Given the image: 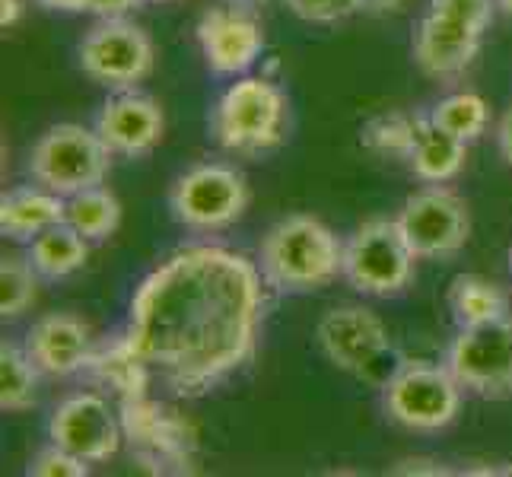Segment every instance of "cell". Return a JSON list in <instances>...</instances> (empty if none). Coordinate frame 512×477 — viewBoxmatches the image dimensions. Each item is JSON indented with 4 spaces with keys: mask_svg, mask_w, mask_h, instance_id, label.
<instances>
[{
    "mask_svg": "<svg viewBox=\"0 0 512 477\" xmlns=\"http://www.w3.org/2000/svg\"><path fill=\"white\" fill-rule=\"evenodd\" d=\"M144 4H169V0H144Z\"/></svg>",
    "mask_w": 512,
    "mask_h": 477,
    "instance_id": "d590c367",
    "label": "cell"
},
{
    "mask_svg": "<svg viewBox=\"0 0 512 477\" xmlns=\"http://www.w3.org/2000/svg\"><path fill=\"white\" fill-rule=\"evenodd\" d=\"M90 366L96 369V376L102 382H109L121 398H140L147 395V385L153 379V373L147 369V363L137 357V353L128 347L125 334L102 353H93Z\"/></svg>",
    "mask_w": 512,
    "mask_h": 477,
    "instance_id": "cb8c5ba5",
    "label": "cell"
},
{
    "mask_svg": "<svg viewBox=\"0 0 512 477\" xmlns=\"http://www.w3.org/2000/svg\"><path fill=\"white\" fill-rule=\"evenodd\" d=\"M112 169V150L102 144L96 128L74 121L51 125L29 153V175L35 185L70 198V194L105 185Z\"/></svg>",
    "mask_w": 512,
    "mask_h": 477,
    "instance_id": "8992f818",
    "label": "cell"
},
{
    "mask_svg": "<svg viewBox=\"0 0 512 477\" xmlns=\"http://www.w3.org/2000/svg\"><path fill=\"white\" fill-rule=\"evenodd\" d=\"M446 366L471 395L487 401L512 398V315L458 328Z\"/></svg>",
    "mask_w": 512,
    "mask_h": 477,
    "instance_id": "30bf717a",
    "label": "cell"
},
{
    "mask_svg": "<svg viewBox=\"0 0 512 477\" xmlns=\"http://www.w3.org/2000/svg\"><path fill=\"white\" fill-rule=\"evenodd\" d=\"M140 4H144V0H90V13L102 16V20H112V16H125L128 10Z\"/></svg>",
    "mask_w": 512,
    "mask_h": 477,
    "instance_id": "f546056e",
    "label": "cell"
},
{
    "mask_svg": "<svg viewBox=\"0 0 512 477\" xmlns=\"http://www.w3.org/2000/svg\"><path fill=\"white\" fill-rule=\"evenodd\" d=\"M414 128H417V115L392 112V115H379L373 121H366L360 131V140L366 150H373L379 156L408 159V153L414 147Z\"/></svg>",
    "mask_w": 512,
    "mask_h": 477,
    "instance_id": "4316f807",
    "label": "cell"
},
{
    "mask_svg": "<svg viewBox=\"0 0 512 477\" xmlns=\"http://www.w3.org/2000/svg\"><path fill=\"white\" fill-rule=\"evenodd\" d=\"M462 382L449 366L404 360L398 373L382 385V408L388 420L414 433L446 430L462 408Z\"/></svg>",
    "mask_w": 512,
    "mask_h": 477,
    "instance_id": "52a82bcc",
    "label": "cell"
},
{
    "mask_svg": "<svg viewBox=\"0 0 512 477\" xmlns=\"http://www.w3.org/2000/svg\"><path fill=\"white\" fill-rule=\"evenodd\" d=\"M245 207H249V185L242 172L223 163L191 166L169 191L172 217L194 233H217L233 226Z\"/></svg>",
    "mask_w": 512,
    "mask_h": 477,
    "instance_id": "9c48e42d",
    "label": "cell"
},
{
    "mask_svg": "<svg viewBox=\"0 0 512 477\" xmlns=\"http://www.w3.org/2000/svg\"><path fill=\"white\" fill-rule=\"evenodd\" d=\"M26 353L42 369V376L64 379L74 376L93 360V331L83 318L70 312L42 315L26 334Z\"/></svg>",
    "mask_w": 512,
    "mask_h": 477,
    "instance_id": "e0dca14e",
    "label": "cell"
},
{
    "mask_svg": "<svg viewBox=\"0 0 512 477\" xmlns=\"http://www.w3.org/2000/svg\"><path fill=\"white\" fill-rule=\"evenodd\" d=\"M67 198L42 185L10 188L0 198V233L10 239H35L45 229L64 223Z\"/></svg>",
    "mask_w": 512,
    "mask_h": 477,
    "instance_id": "ac0fdd59",
    "label": "cell"
},
{
    "mask_svg": "<svg viewBox=\"0 0 512 477\" xmlns=\"http://www.w3.org/2000/svg\"><path fill=\"white\" fill-rule=\"evenodd\" d=\"M315 341L341 373L373 382L379 388L404 363L398 347L388 338L385 322L366 306H338L325 312L315 325Z\"/></svg>",
    "mask_w": 512,
    "mask_h": 477,
    "instance_id": "5b68a950",
    "label": "cell"
},
{
    "mask_svg": "<svg viewBox=\"0 0 512 477\" xmlns=\"http://www.w3.org/2000/svg\"><path fill=\"white\" fill-rule=\"evenodd\" d=\"M290 99L268 77H242L217 99L210 134L220 150L236 156L271 153L287 140Z\"/></svg>",
    "mask_w": 512,
    "mask_h": 477,
    "instance_id": "3957f363",
    "label": "cell"
},
{
    "mask_svg": "<svg viewBox=\"0 0 512 477\" xmlns=\"http://www.w3.org/2000/svg\"><path fill=\"white\" fill-rule=\"evenodd\" d=\"M23 16V0H0V26L10 29L20 23Z\"/></svg>",
    "mask_w": 512,
    "mask_h": 477,
    "instance_id": "1f68e13d",
    "label": "cell"
},
{
    "mask_svg": "<svg viewBox=\"0 0 512 477\" xmlns=\"http://www.w3.org/2000/svg\"><path fill=\"white\" fill-rule=\"evenodd\" d=\"M468 159V144L452 137L439 125H433L430 115H417L414 128V147L408 153V163L414 175L427 185H446L462 172Z\"/></svg>",
    "mask_w": 512,
    "mask_h": 477,
    "instance_id": "d6986e66",
    "label": "cell"
},
{
    "mask_svg": "<svg viewBox=\"0 0 512 477\" xmlns=\"http://www.w3.org/2000/svg\"><path fill=\"white\" fill-rule=\"evenodd\" d=\"M26 474H32V477H86L90 474V462H83L80 455L51 443L48 449H42L32 458Z\"/></svg>",
    "mask_w": 512,
    "mask_h": 477,
    "instance_id": "f1b7e54d",
    "label": "cell"
},
{
    "mask_svg": "<svg viewBox=\"0 0 512 477\" xmlns=\"http://www.w3.org/2000/svg\"><path fill=\"white\" fill-rule=\"evenodd\" d=\"M252 4H258V7H261V4H268V0H252Z\"/></svg>",
    "mask_w": 512,
    "mask_h": 477,
    "instance_id": "8d00e7d4",
    "label": "cell"
},
{
    "mask_svg": "<svg viewBox=\"0 0 512 477\" xmlns=\"http://www.w3.org/2000/svg\"><path fill=\"white\" fill-rule=\"evenodd\" d=\"M93 128L102 137V144L112 150V156L137 159L160 147L166 118L156 99L137 90H121L105 99Z\"/></svg>",
    "mask_w": 512,
    "mask_h": 477,
    "instance_id": "2e32d148",
    "label": "cell"
},
{
    "mask_svg": "<svg viewBox=\"0 0 512 477\" xmlns=\"http://www.w3.org/2000/svg\"><path fill=\"white\" fill-rule=\"evenodd\" d=\"M48 439L55 446L80 455L83 462H109L121 449V417L109 408V401L96 392H80L64 398L48 420Z\"/></svg>",
    "mask_w": 512,
    "mask_h": 477,
    "instance_id": "9a60e30c",
    "label": "cell"
},
{
    "mask_svg": "<svg viewBox=\"0 0 512 477\" xmlns=\"http://www.w3.org/2000/svg\"><path fill=\"white\" fill-rule=\"evenodd\" d=\"M201 55L217 77H239L245 74L264 51V26L258 4L252 0H214L198 26Z\"/></svg>",
    "mask_w": 512,
    "mask_h": 477,
    "instance_id": "7c38bea8",
    "label": "cell"
},
{
    "mask_svg": "<svg viewBox=\"0 0 512 477\" xmlns=\"http://www.w3.org/2000/svg\"><path fill=\"white\" fill-rule=\"evenodd\" d=\"M427 115L433 118V125L471 144V140H478L487 131L490 105L484 102V96L465 90V93H452L446 99H439Z\"/></svg>",
    "mask_w": 512,
    "mask_h": 477,
    "instance_id": "d4e9b609",
    "label": "cell"
},
{
    "mask_svg": "<svg viewBox=\"0 0 512 477\" xmlns=\"http://www.w3.org/2000/svg\"><path fill=\"white\" fill-rule=\"evenodd\" d=\"M497 0H430L414 32V61L433 80L462 77L478 58Z\"/></svg>",
    "mask_w": 512,
    "mask_h": 477,
    "instance_id": "277c9868",
    "label": "cell"
},
{
    "mask_svg": "<svg viewBox=\"0 0 512 477\" xmlns=\"http://www.w3.org/2000/svg\"><path fill=\"white\" fill-rule=\"evenodd\" d=\"M360 7L366 10V13H395V10H401L404 7V0H360Z\"/></svg>",
    "mask_w": 512,
    "mask_h": 477,
    "instance_id": "836d02e7",
    "label": "cell"
},
{
    "mask_svg": "<svg viewBox=\"0 0 512 477\" xmlns=\"http://www.w3.org/2000/svg\"><path fill=\"white\" fill-rule=\"evenodd\" d=\"M497 144H500L503 159L512 166V105H509L506 115L500 118V125H497Z\"/></svg>",
    "mask_w": 512,
    "mask_h": 477,
    "instance_id": "4dcf8cb0",
    "label": "cell"
},
{
    "mask_svg": "<svg viewBox=\"0 0 512 477\" xmlns=\"http://www.w3.org/2000/svg\"><path fill=\"white\" fill-rule=\"evenodd\" d=\"M86 255H90L86 239L70 223H58L45 229V233H39L29 245L32 268L39 271V277H48V280H61L80 271L86 264Z\"/></svg>",
    "mask_w": 512,
    "mask_h": 477,
    "instance_id": "ffe728a7",
    "label": "cell"
},
{
    "mask_svg": "<svg viewBox=\"0 0 512 477\" xmlns=\"http://www.w3.org/2000/svg\"><path fill=\"white\" fill-rule=\"evenodd\" d=\"M39 271L32 268L29 258L20 255H7L0 261V315L16 318L23 315L35 296H39Z\"/></svg>",
    "mask_w": 512,
    "mask_h": 477,
    "instance_id": "484cf974",
    "label": "cell"
},
{
    "mask_svg": "<svg viewBox=\"0 0 512 477\" xmlns=\"http://www.w3.org/2000/svg\"><path fill=\"white\" fill-rule=\"evenodd\" d=\"M45 10H58V13H83L90 10V0H39Z\"/></svg>",
    "mask_w": 512,
    "mask_h": 477,
    "instance_id": "d6a6232c",
    "label": "cell"
},
{
    "mask_svg": "<svg viewBox=\"0 0 512 477\" xmlns=\"http://www.w3.org/2000/svg\"><path fill=\"white\" fill-rule=\"evenodd\" d=\"M156 61V51L150 35L128 23L125 16H112L102 20L86 32L80 42V67L93 83L105 90H137L140 80L150 77Z\"/></svg>",
    "mask_w": 512,
    "mask_h": 477,
    "instance_id": "8fae6325",
    "label": "cell"
},
{
    "mask_svg": "<svg viewBox=\"0 0 512 477\" xmlns=\"http://www.w3.org/2000/svg\"><path fill=\"white\" fill-rule=\"evenodd\" d=\"M395 220L417 258H452L471 236L468 204L446 185L414 191Z\"/></svg>",
    "mask_w": 512,
    "mask_h": 477,
    "instance_id": "5bb4252c",
    "label": "cell"
},
{
    "mask_svg": "<svg viewBox=\"0 0 512 477\" xmlns=\"http://www.w3.org/2000/svg\"><path fill=\"white\" fill-rule=\"evenodd\" d=\"M497 4H500L503 10H509V13H512V0H497Z\"/></svg>",
    "mask_w": 512,
    "mask_h": 477,
    "instance_id": "e575fe53",
    "label": "cell"
},
{
    "mask_svg": "<svg viewBox=\"0 0 512 477\" xmlns=\"http://www.w3.org/2000/svg\"><path fill=\"white\" fill-rule=\"evenodd\" d=\"M414 261L398 220H366L344 245V277L363 296H395L411 284Z\"/></svg>",
    "mask_w": 512,
    "mask_h": 477,
    "instance_id": "ba28073f",
    "label": "cell"
},
{
    "mask_svg": "<svg viewBox=\"0 0 512 477\" xmlns=\"http://www.w3.org/2000/svg\"><path fill=\"white\" fill-rule=\"evenodd\" d=\"M258 268L277 293H315L344 277V245L319 217L293 214L264 233Z\"/></svg>",
    "mask_w": 512,
    "mask_h": 477,
    "instance_id": "7a4b0ae2",
    "label": "cell"
},
{
    "mask_svg": "<svg viewBox=\"0 0 512 477\" xmlns=\"http://www.w3.org/2000/svg\"><path fill=\"white\" fill-rule=\"evenodd\" d=\"M449 309L455 315L458 328L484 325V322H493V318L509 315V296L503 293V287H497L487 277L462 274V277H455L449 287Z\"/></svg>",
    "mask_w": 512,
    "mask_h": 477,
    "instance_id": "44dd1931",
    "label": "cell"
},
{
    "mask_svg": "<svg viewBox=\"0 0 512 477\" xmlns=\"http://www.w3.org/2000/svg\"><path fill=\"white\" fill-rule=\"evenodd\" d=\"M290 13H296L299 20L319 23V26H334L350 20L353 13H360V0H284Z\"/></svg>",
    "mask_w": 512,
    "mask_h": 477,
    "instance_id": "83f0119b",
    "label": "cell"
},
{
    "mask_svg": "<svg viewBox=\"0 0 512 477\" xmlns=\"http://www.w3.org/2000/svg\"><path fill=\"white\" fill-rule=\"evenodd\" d=\"M121 430L131 455L150 471H191L194 465V433L188 420L156 404L147 395L121 398Z\"/></svg>",
    "mask_w": 512,
    "mask_h": 477,
    "instance_id": "4fadbf2b",
    "label": "cell"
},
{
    "mask_svg": "<svg viewBox=\"0 0 512 477\" xmlns=\"http://www.w3.org/2000/svg\"><path fill=\"white\" fill-rule=\"evenodd\" d=\"M509 264H512V252H509Z\"/></svg>",
    "mask_w": 512,
    "mask_h": 477,
    "instance_id": "74e56055",
    "label": "cell"
},
{
    "mask_svg": "<svg viewBox=\"0 0 512 477\" xmlns=\"http://www.w3.org/2000/svg\"><path fill=\"white\" fill-rule=\"evenodd\" d=\"M39 376L42 369L32 363L26 347L0 344V408L4 414L29 411L39 395Z\"/></svg>",
    "mask_w": 512,
    "mask_h": 477,
    "instance_id": "603a6c76",
    "label": "cell"
},
{
    "mask_svg": "<svg viewBox=\"0 0 512 477\" xmlns=\"http://www.w3.org/2000/svg\"><path fill=\"white\" fill-rule=\"evenodd\" d=\"M64 223L74 226L86 242H102V239H109L118 229V223H121V204H118V198L105 185L77 191V194H70V198H67V217H64Z\"/></svg>",
    "mask_w": 512,
    "mask_h": 477,
    "instance_id": "7402d4cb",
    "label": "cell"
},
{
    "mask_svg": "<svg viewBox=\"0 0 512 477\" xmlns=\"http://www.w3.org/2000/svg\"><path fill=\"white\" fill-rule=\"evenodd\" d=\"M264 287L242 252L188 245L140 280L125 341L175 398H201L255 357Z\"/></svg>",
    "mask_w": 512,
    "mask_h": 477,
    "instance_id": "6da1fadb",
    "label": "cell"
}]
</instances>
